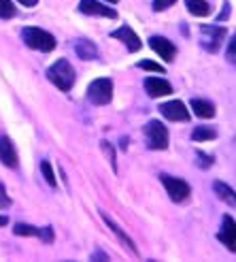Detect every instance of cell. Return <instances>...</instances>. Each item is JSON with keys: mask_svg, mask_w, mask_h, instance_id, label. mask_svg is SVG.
<instances>
[{"mask_svg": "<svg viewBox=\"0 0 236 262\" xmlns=\"http://www.w3.org/2000/svg\"><path fill=\"white\" fill-rule=\"evenodd\" d=\"M228 30L221 28V26H202L200 28V45L204 51H211V54H215V51L219 49L221 41L226 38Z\"/></svg>", "mask_w": 236, "mask_h": 262, "instance_id": "5", "label": "cell"}, {"mask_svg": "<svg viewBox=\"0 0 236 262\" xmlns=\"http://www.w3.org/2000/svg\"><path fill=\"white\" fill-rule=\"evenodd\" d=\"M185 5H187V11L196 17H206L211 13V5L206 0H185Z\"/></svg>", "mask_w": 236, "mask_h": 262, "instance_id": "18", "label": "cell"}, {"mask_svg": "<svg viewBox=\"0 0 236 262\" xmlns=\"http://www.w3.org/2000/svg\"><path fill=\"white\" fill-rule=\"evenodd\" d=\"M190 107L194 109V113L202 117V120H211V117L215 115V104L208 102V100H202V98H194Z\"/></svg>", "mask_w": 236, "mask_h": 262, "instance_id": "16", "label": "cell"}, {"mask_svg": "<svg viewBox=\"0 0 236 262\" xmlns=\"http://www.w3.org/2000/svg\"><path fill=\"white\" fill-rule=\"evenodd\" d=\"M228 15H230V3L226 0V3H224V11H221V15L217 17V21H224V19H226Z\"/></svg>", "mask_w": 236, "mask_h": 262, "instance_id": "29", "label": "cell"}, {"mask_svg": "<svg viewBox=\"0 0 236 262\" xmlns=\"http://www.w3.org/2000/svg\"><path fill=\"white\" fill-rule=\"evenodd\" d=\"M217 237L230 252L236 250V245H234V217L232 215H224V220H221V230H219Z\"/></svg>", "mask_w": 236, "mask_h": 262, "instance_id": "14", "label": "cell"}, {"mask_svg": "<svg viewBox=\"0 0 236 262\" xmlns=\"http://www.w3.org/2000/svg\"><path fill=\"white\" fill-rule=\"evenodd\" d=\"M113 98V81L107 79V77H100V79H94L87 85V100L91 104H109Z\"/></svg>", "mask_w": 236, "mask_h": 262, "instance_id": "3", "label": "cell"}, {"mask_svg": "<svg viewBox=\"0 0 236 262\" xmlns=\"http://www.w3.org/2000/svg\"><path fill=\"white\" fill-rule=\"evenodd\" d=\"M138 69H143V71H153V73H164V69L160 67V64H155V62H151V60H140L138 64H136Z\"/></svg>", "mask_w": 236, "mask_h": 262, "instance_id": "24", "label": "cell"}, {"mask_svg": "<svg viewBox=\"0 0 236 262\" xmlns=\"http://www.w3.org/2000/svg\"><path fill=\"white\" fill-rule=\"evenodd\" d=\"M21 38L23 43L28 45L30 49H36V51H54L56 49V38L51 32L43 30V28H23L21 30Z\"/></svg>", "mask_w": 236, "mask_h": 262, "instance_id": "2", "label": "cell"}, {"mask_svg": "<svg viewBox=\"0 0 236 262\" xmlns=\"http://www.w3.org/2000/svg\"><path fill=\"white\" fill-rule=\"evenodd\" d=\"M213 190H215V194L219 196L221 201H226V203H230V205H234V190L228 186V183H224V181H215V186H213Z\"/></svg>", "mask_w": 236, "mask_h": 262, "instance_id": "20", "label": "cell"}, {"mask_svg": "<svg viewBox=\"0 0 236 262\" xmlns=\"http://www.w3.org/2000/svg\"><path fill=\"white\" fill-rule=\"evenodd\" d=\"M149 45H151V49H153L164 62H173L175 56H177V47L173 45V41H168L166 36H151V38H149Z\"/></svg>", "mask_w": 236, "mask_h": 262, "instance_id": "10", "label": "cell"}, {"mask_svg": "<svg viewBox=\"0 0 236 262\" xmlns=\"http://www.w3.org/2000/svg\"><path fill=\"white\" fill-rule=\"evenodd\" d=\"M13 232H15L17 237H38L45 243H54V228H51V226L36 228V226H30V224H23V222H19V224L13 226Z\"/></svg>", "mask_w": 236, "mask_h": 262, "instance_id": "7", "label": "cell"}, {"mask_svg": "<svg viewBox=\"0 0 236 262\" xmlns=\"http://www.w3.org/2000/svg\"><path fill=\"white\" fill-rule=\"evenodd\" d=\"M196 162H198L200 168H208L213 164V158L211 156H206V154H202V151H196Z\"/></svg>", "mask_w": 236, "mask_h": 262, "instance_id": "25", "label": "cell"}, {"mask_svg": "<svg viewBox=\"0 0 236 262\" xmlns=\"http://www.w3.org/2000/svg\"><path fill=\"white\" fill-rule=\"evenodd\" d=\"M160 113L170 122H187L190 120V111L181 100H170L160 104Z\"/></svg>", "mask_w": 236, "mask_h": 262, "instance_id": "8", "label": "cell"}, {"mask_svg": "<svg viewBox=\"0 0 236 262\" xmlns=\"http://www.w3.org/2000/svg\"><path fill=\"white\" fill-rule=\"evenodd\" d=\"M107 3H111V5H115V3H117V0H107Z\"/></svg>", "mask_w": 236, "mask_h": 262, "instance_id": "34", "label": "cell"}, {"mask_svg": "<svg viewBox=\"0 0 236 262\" xmlns=\"http://www.w3.org/2000/svg\"><path fill=\"white\" fill-rule=\"evenodd\" d=\"M0 162L9 168H17V164H19L17 149L9 137H0Z\"/></svg>", "mask_w": 236, "mask_h": 262, "instance_id": "12", "label": "cell"}, {"mask_svg": "<svg viewBox=\"0 0 236 262\" xmlns=\"http://www.w3.org/2000/svg\"><path fill=\"white\" fill-rule=\"evenodd\" d=\"M226 58H228L230 64L236 62V41H234V36L230 38V43H228V54H226Z\"/></svg>", "mask_w": 236, "mask_h": 262, "instance_id": "28", "label": "cell"}, {"mask_svg": "<svg viewBox=\"0 0 236 262\" xmlns=\"http://www.w3.org/2000/svg\"><path fill=\"white\" fill-rule=\"evenodd\" d=\"M91 260H109V256L102 252H96V254H91Z\"/></svg>", "mask_w": 236, "mask_h": 262, "instance_id": "30", "label": "cell"}, {"mask_svg": "<svg viewBox=\"0 0 236 262\" xmlns=\"http://www.w3.org/2000/svg\"><path fill=\"white\" fill-rule=\"evenodd\" d=\"M79 11L85 13V15H98V17H109V19L117 17L115 9H111L109 5L98 3V0H81V3H79Z\"/></svg>", "mask_w": 236, "mask_h": 262, "instance_id": "9", "label": "cell"}, {"mask_svg": "<svg viewBox=\"0 0 236 262\" xmlns=\"http://www.w3.org/2000/svg\"><path fill=\"white\" fill-rule=\"evenodd\" d=\"M100 147H102L104 156L109 158V162H111V166H113V171L117 173V160H115V149H113V145H111L109 141H102V143H100Z\"/></svg>", "mask_w": 236, "mask_h": 262, "instance_id": "23", "label": "cell"}, {"mask_svg": "<svg viewBox=\"0 0 236 262\" xmlns=\"http://www.w3.org/2000/svg\"><path fill=\"white\" fill-rule=\"evenodd\" d=\"M111 36L113 38H117V41H122V43H126V47H128V51H138L140 49V45H143V41L136 36V32L130 28V26H122V28H117V30H113L111 32Z\"/></svg>", "mask_w": 236, "mask_h": 262, "instance_id": "11", "label": "cell"}, {"mask_svg": "<svg viewBox=\"0 0 236 262\" xmlns=\"http://www.w3.org/2000/svg\"><path fill=\"white\" fill-rule=\"evenodd\" d=\"M122 143H120V145H122V149H126L128 147V137H124V139H120Z\"/></svg>", "mask_w": 236, "mask_h": 262, "instance_id": "33", "label": "cell"}, {"mask_svg": "<svg viewBox=\"0 0 236 262\" xmlns=\"http://www.w3.org/2000/svg\"><path fill=\"white\" fill-rule=\"evenodd\" d=\"M15 15V5L11 0H0V19H11Z\"/></svg>", "mask_w": 236, "mask_h": 262, "instance_id": "22", "label": "cell"}, {"mask_svg": "<svg viewBox=\"0 0 236 262\" xmlns=\"http://www.w3.org/2000/svg\"><path fill=\"white\" fill-rule=\"evenodd\" d=\"M173 5H177V0H153V11H166Z\"/></svg>", "mask_w": 236, "mask_h": 262, "instance_id": "27", "label": "cell"}, {"mask_svg": "<svg viewBox=\"0 0 236 262\" xmlns=\"http://www.w3.org/2000/svg\"><path fill=\"white\" fill-rule=\"evenodd\" d=\"M13 205V201H11V196L7 194V188L0 183V209H9Z\"/></svg>", "mask_w": 236, "mask_h": 262, "instance_id": "26", "label": "cell"}, {"mask_svg": "<svg viewBox=\"0 0 236 262\" xmlns=\"http://www.w3.org/2000/svg\"><path fill=\"white\" fill-rule=\"evenodd\" d=\"M47 79L62 92H70L75 85V71L68 60H58L47 69Z\"/></svg>", "mask_w": 236, "mask_h": 262, "instance_id": "1", "label": "cell"}, {"mask_svg": "<svg viewBox=\"0 0 236 262\" xmlns=\"http://www.w3.org/2000/svg\"><path fill=\"white\" fill-rule=\"evenodd\" d=\"M100 215H102V220H104V224H107V226H109V228H111V230H113V232L117 234V237H120V241H122V243H124V245L128 247V250H130V252H132V254L136 256L138 252H136V247H134L132 239H130L128 234H126V232H124V230H122L120 226H117V224H115V222H113V220H111V217H109L107 213H100Z\"/></svg>", "mask_w": 236, "mask_h": 262, "instance_id": "17", "label": "cell"}, {"mask_svg": "<svg viewBox=\"0 0 236 262\" xmlns=\"http://www.w3.org/2000/svg\"><path fill=\"white\" fill-rule=\"evenodd\" d=\"M145 139L149 149H166L168 147V130L160 122H149L145 124Z\"/></svg>", "mask_w": 236, "mask_h": 262, "instance_id": "6", "label": "cell"}, {"mask_svg": "<svg viewBox=\"0 0 236 262\" xmlns=\"http://www.w3.org/2000/svg\"><path fill=\"white\" fill-rule=\"evenodd\" d=\"M41 173H43L45 181L49 183V186H51V188H56V186H58V179H56V173H54V168H51V164H49L47 160H43V162H41Z\"/></svg>", "mask_w": 236, "mask_h": 262, "instance_id": "21", "label": "cell"}, {"mask_svg": "<svg viewBox=\"0 0 236 262\" xmlns=\"http://www.w3.org/2000/svg\"><path fill=\"white\" fill-rule=\"evenodd\" d=\"M145 90L151 98L173 94V85H170L166 79H162V77H149V79H145Z\"/></svg>", "mask_w": 236, "mask_h": 262, "instance_id": "13", "label": "cell"}, {"mask_svg": "<svg viewBox=\"0 0 236 262\" xmlns=\"http://www.w3.org/2000/svg\"><path fill=\"white\" fill-rule=\"evenodd\" d=\"M160 181L164 183V190L168 192V196H170V201L173 203H183L185 199H190L192 188H190L187 181H183L179 177H173V175H166V173L160 175Z\"/></svg>", "mask_w": 236, "mask_h": 262, "instance_id": "4", "label": "cell"}, {"mask_svg": "<svg viewBox=\"0 0 236 262\" xmlns=\"http://www.w3.org/2000/svg\"><path fill=\"white\" fill-rule=\"evenodd\" d=\"M17 3H19V5H23V7H34V5L38 3V0H17Z\"/></svg>", "mask_w": 236, "mask_h": 262, "instance_id": "31", "label": "cell"}, {"mask_svg": "<svg viewBox=\"0 0 236 262\" xmlns=\"http://www.w3.org/2000/svg\"><path fill=\"white\" fill-rule=\"evenodd\" d=\"M213 139H217V133L208 126H198V128H194V133H192V141H196V143H206Z\"/></svg>", "mask_w": 236, "mask_h": 262, "instance_id": "19", "label": "cell"}, {"mask_svg": "<svg viewBox=\"0 0 236 262\" xmlns=\"http://www.w3.org/2000/svg\"><path fill=\"white\" fill-rule=\"evenodd\" d=\"M7 224H9V217L7 215H0V228L7 226Z\"/></svg>", "mask_w": 236, "mask_h": 262, "instance_id": "32", "label": "cell"}, {"mask_svg": "<svg viewBox=\"0 0 236 262\" xmlns=\"http://www.w3.org/2000/svg\"><path fill=\"white\" fill-rule=\"evenodd\" d=\"M75 54L81 60H96L98 58V47L89 41V38H77L75 41Z\"/></svg>", "mask_w": 236, "mask_h": 262, "instance_id": "15", "label": "cell"}]
</instances>
